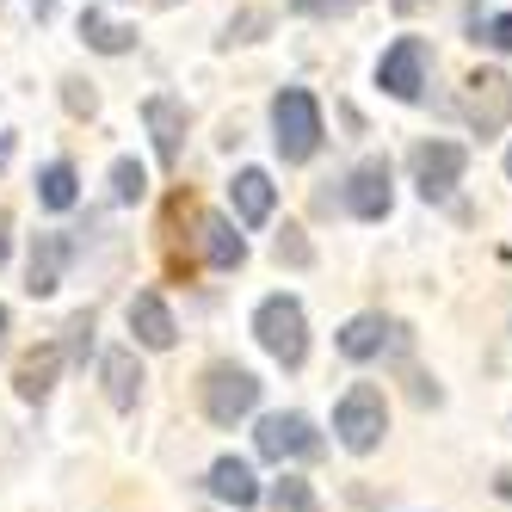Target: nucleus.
I'll list each match as a JSON object with an SVG mask.
<instances>
[{
	"label": "nucleus",
	"mask_w": 512,
	"mask_h": 512,
	"mask_svg": "<svg viewBox=\"0 0 512 512\" xmlns=\"http://www.w3.org/2000/svg\"><path fill=\"white\" fill-rule=\"evenodd\" d=\"M260 377L247 371V364H235V358H223V364H210L204 371V383H198V408H204V420L210 426H241L253 408H260Z\"/></svg>",
	"instance_id": "f257e3e1"
},
{
	"label": "nucleus",
	"mask_w": 512,
	"mask_h": 512,
	"mask_svg": "<svg viewBox=\"0 0 512 512\" xmlns=\"http://www.w3.org/2000/svg\"><path fill=\"white\" fill-rule=\"evenodd\" d=\"M321 136H327L321 99L309 87H278V99H272V142H278V155L284 161H309L321 149Z\"/></svg>",
	"instance_id": "f03ea898"
},
{
	"label": "nucleus",
	"mask_w": 512,
	"mask_h": 512,
	"mask_svg": "<svg viewBox=\"0 0 512 512\" xmlns=\"http://www.w3.org/2000/svg\"><path fill=\"white\" fill-rule=\"evenodd\" d=\"M253 340L266 346V358H278L284 371H297V364L309 358V315L297 297H266L260 309H253Z\"/></svg>",
	"instance_id": "7ed1b4c3"
},
{
	"label": "nucleus",
	"mask_w": 512,
	"mask_h": 512,
	"mask_svg": "<svg viewBox=\"0 0 512 512\" xmlns=\"http://www.w3.org/2000/svg\"><path fill=\"white\" fill-rule=\"evenodd\" d=\"M383 432H389V401L377 383H352L340 401H334V438L352 451V457H371L383 445Z\"/></svg>",
	"instance_id": "20e7f679"
},
{
	"label": "nucleus",
	"mask_w": 512,
	"mask_h": 512,
	"mask_svg": "<svg viewBox=\"0 0 512 512\" xmlns=\"http://www.w3.org/2000/svg\"><path fill=\"white\" fill-rule=\"evenodd\" d=\"M253 445H260L266 463H309V457H321V432L309 414H266Z\"/></svg>",
	"instance_id": "39448f33"
},
{
	"label": "nucleus",
	"mask_w": 512,
	"mask_h": 512,
	"mask_svg": "<svg viewBox=\"0 0 512 512\" xmlns=\"http://www.w3.org/2000/svg\"><path fill=\"white\" fill-rule=\"evenodd\" d=\"M463 173H469V149H463V142L438 136V142H420V149H414V186H420L426 204L451 198L463 186Z\"/></svg>",
	"instance_id": "423d86ee"
},
{
	"label": "nucleus",
	"mask_w": 512,
	"mask_h": 512,
	"mask_svg": "<svg viewBox=\"0 0 512 512\" xmlns=\"http://www.w3.org/2000/svg\"><path fill=\"white\" fill-rule=\"evenodd\" d=\"M426 68H432L426 38H395V44L383 50V62H377V87H383L389 99H401V105H414V99L426 93Z\"/></svg>",
	"instance_id": "0eeeda50"
},
{
	"label": "nucleus",
	"mask_w": 512,
	"mask_h": 512,
	"mask_svg": "<svg viewBox=\"0 0 512 512\" xmlns=\"http://www.w3.org/2000/svg\"><path fill=\"white\" fill-rule=\"evenodd\" d=\"M469 124L475 136H500L512 124V81L500 68H475L469 75Z\"/></svg>",
	"instance_id": "6e6552de"
},
{
	"label": "nucleus",
	"mask_w": 512,
	"mask_h": 512,
	"mask_svg": "<svg viewBox=\"0 0 512 512\" xmlns=\"http://www.w3.org/2000/svg\"><path fill=\"white\" fill-rule=\"evenodd\" d=\"M389 204H395V192H389V161H383V155L358 161V167L346 173V210L358 216V223H383Z\"/></svg>",
	"instance_id": "1a4fd4ad"
},
{
	"label": "nucleus",
	"mask_w": 512,
	"mask_h": 512,
	"mask_svg": "<svg viewBox=\"0 0 512 512\" xmlns=\"http://www.w3.org/2000/svg\"><path fill=\"white\" fill-rule=\"evenodd\" d=\"M68 260H75V241H68V235H38V241H31V266H25V290H31V297H56Z\"/></svg>",
	"instance_id": "9d476101"
},
{
	"label": "nucleus",
	"mask_w": 512,
	"mask_h": 512,
	"mask_svg": "<svg viewBox=\"0 0 512 512\" xmlns=\"http://www.w3.org/2000/svg\"><path fill=\"white\" fill-rule=\"evenodd\" d=\"M130 334H136V346H149V352H167L179 340V321L161 303V290H136V297H130Z\"/></svg>",
	"instance_id": "9b49d317"
},
{
	"label": "nucleus",
	"mask_w": 512,
	"mask_h": 512,
	"mask_svg": "<svg viewBox=\"0 0 512 512\" xmlns=\"http://www.w3.org/2000/svg\"><path fill=\"white\" fill-rule=\"evenodd\" d=\"M204 488L223 500V506H260L266 500V488H260V475H253V463L247 457H216L210 463V475H204Z\"/></svg>",
	"instance_id": "f8f14e48"
},
{
	"label": "nucleus",
	"mask_w": 512,
	"mask_h": 512,
	"mask_svg": "<svg viewBox=\"0 0 512 512\" xmlns=\"http://www.w3.org/2000/svg\"><path fill=\"white\" fill-rule=\"evenodd\" d=\"M142 118H149V136H155V155L161 167H179V155H186V105L155 93L149 105H142Z\"/></svg>",
	"instance_id": "ddd939ff"
},
{
	"label": "nucleus",
	"mask_w": 512,
	"mask_h": 512,
	"mask_svg": "<svg viewBox=\"0 0 512 512\" xmlns=\"http://www.w3.org/2000/svg\"><path fill=\"white\" fill-rule=\"evenodd\" d=\"M99 383H105V401H112L118 414H130L136 401H142V383H149V377H142V364H136L130 346H112V352L99 358Z\"/></svg>",
	"instance_id": "4468645a"
},
{
	"label": "nucleus",
	"mask_w": 512,
	"mask_h": 512,
	"mask_svg": "<svg viewBox=\"0 0 512 512\" xmlns=\"http://www.w3.org/2000/svg\"><path fill=\"white\" fill-rule=\"evenodd\" d=\"M389 340H395V321L371 309V315H352V321L340 327L334 346H340V358H352V364H371V358H383Z\"/></svg>",
	"instance_id": "2eb2a0df"
},
{
	"label": "nucleus",
	"mask_w": 512,
	"mask_h": 512,
	"mask_svg": "<svg viewBox=\"0 0 512 512\" xmlns=\"http://www.w3.org/2000/svg\"><path fill=\"white\" fill-rule=\"evenodd\" d=\"M229 198H235V216H241V223H247V229H260V223H272L278 186H272V173L241 167V173H235V186H229Z\"/></svg>",
	"instance_id": "dca6fc26"
},
{
	"label": "nucleus",
	"mask_w": 512,
	"mask_h": 512,
	"mask_svg": "<svg viewBox=\"0 0 512 512\" xmlns=\"http://www.w3.org/2000/svg\"><path fill=\"white\" fill-rule=\"evenodd\" d=\"M62 364H68V352L50 340V346H38V352H25L19 358V371H13V389H19V401H44L50 389H56V377H62Z\"/></svg>",
	"instance_id": "f3484780"
},
{
	"label": "nucleus",
	"mask_w": 512,
	"mask_h": 512,
	"mask_svg": "<svg viewBox=\"0 0 512 512\" xmlns=\"http://www.w3.org/2000/svg\"><path fill=\"white\" fill-rule=\"evenodd\" d=\"M198 241H204V266L210 272H241L247 266V241L235 235V223H229V216H204V223H198Z\"/></svg>",
	"instance_id": "a211bd4d"
},
{
	"label": "nucleus",
	"mask_w": 512,
	"mask_h": 512,
	"mask_svg": "<svg viewBox=\"0 0 512 512\" xmlns=\"http://www.w3.org/2000/svg\"><path fill=\"white\" fill-rule=\"evenodd\" d=\"M81 38H87V50H99V56H124V50L136 44V31L87 7V13H81Z\"/></svg>",
	"instance_id": "6ab92c4d"
},
{
	"label": "nucleus",
	"mask_w": 512,
	"mask_h": 512,
	"mask_svg": "<svg viewBox=\"0 0 512 512\" xmlns=\"http://www.w3.org/2000/svg\"><path fill=\"white\" fill-rule=\"evenodd\" d=\"M81 198V173H75V161H50L44 173H38V204L44 210H68Z\"/></svg>",
	"instance_id": "aec40b11"
},
{
	"label": "nucleus",
	"mask_w": 512,
	"mask_h": 512,
	"mask_svg": "<svg viewBox=\"0 0 512 512\" xmlns=\"http://www.w3.org/2000/svg\"><path fill=\"white\" fill-rule=\"evenodd\" d=\"M112 198L118 204H142V198H149V167H142V161H112Z\"/></svg>",
	"instance_id": "412c9836"
},
{
	"label": "nucleus",
	"mask_w": 512,
	"mask_h": 512,
	"mask_svg": "<svg viewBox=\"0 0 512 512\" xmlns=\"http://www.w3.org/2000/svg\"><path fill=\"white\" fill-rule=\"evenodd\" d=\"M272 506L278 512H321V500H315V488L303 482V475H278V482H272Z\"/></svg>",
	"instance_id": "4be33fe9"
},
{
	"label": "nucleus",
	"mask_w": 512,
	"mask_h": 512,
	"mask_svg": "<svg viewBox=\"0 0 512 512\" xmlns=\"http://www.w3.org/2000/svg\"><path fill=\"white\" fill-rule=\"evenodd\" d=\"M278 260H284V266H309V260H315V247L303 241L297 223H284V235H278Z\"/></svg>",
	"instance_id": "5701e85b"
},
{
	"label": "nucleus",
	"mask_w": 512,
	"mask_h": 512,
	"mask_svg": "<svg viewBox=\"0 0 512 512\" xmlns=\"http://www.w3.org/2000/svg\"><path fill=\"white\" fill-rule=\"evenodd\" d=\"M62 352L75 358V364H87V352H93V309L68 321V346H62Z\"/></svg>",
	"instance_id": "b1692460"
},
{
	"label": "nucleus",
	"mask_w": 512,
	"mask_h": 512,
	"mask_svg": "<svg viewBox=\"0 0 512 512\" xmlns=\"http://www.w3.org/2000/svg\"><path fill=\"white\" fill-rule=\"evenodd\" d=\"M62 105H68V112H75V118H93V112H99L93 87H81V81H62Z\"/></svg>",
	"instance_id": "393cba45"
},
{
	"label": "nucleus",
	"mask_w": 512,
	"mask_h": 512,
	"mask_svg": "<svg viewBox=\"0 0 512 512\" xmlns=\"http://www.w3.org/2000/svg\"><path fill=\"white\" fill-rule=\"evenodd\" d=\"M482 44H488V50H512V13H494V19L482 25Z\"/></svg>",
	"instance_id": "a878e982"
},
{
	"label": "nucleus",
	"mask_w": 512,
	"mask_h": 512,
	"mask_svg": "<svg viewBox=\"0 0 512 512\" xmlns=\"http://www.w3.org/2000/svg\"><path fill=\"white\" fill-rule=\"evenodd\" d=\"M303 19H327V13H346V7H358V0H290Z\"/></svg>",
	"instance_id": "bb28decb"
},
{
	"label": "nucleus",
	"mask_w": 512,
	"mask_h": 512,
	"mask_svg": "<svg viewBox=\"0 0 512 512\" xmlns=\"http://www.w3.org/2000/svg\"><path fill=\"white\" fill-rule=\"evenodd\" d=\"M260 25H266V13H241V19L229 25V44H247V38H253Z\"/></svg>",
	"instance_id": "cd10ccee"
},
{
	"label": "nucleus",
	"mask_w": 512,
	"mask_h": 512,
	"mask_svg": "<svg viewBox=\"0 0 512 512\" xmlns=\"http://www.w3.org/2000/svg\"><path fill=\"white\" fill-rule=\"evenodd\" d=\"M7 247H13V216L0 210V266H7Z\"/></svg>",
	"instance_id": "c85d7f7f"
},
{
	"label": "nucleus",
	"mask_w": 512,
	"mask_h": 512,
	"mask_svg": "<svg viewBox=\"0 0 512 512\" xmlns=\"http://www.w3.org/2000/svg\"><path fill=\"white\" fill-rule=\"evenodd\" d=\"M494 494H500V500L512 506V469H500V475H494Z\"/></svg>",
	"instance_id": "c756f323"
},
{
	"label": "nucleus",
	"mask_w": 512,
	"mask_h": 512,
	"mask_svg": "<svg viewBox=\"0 0 512 512\" xmlns=\"http://www.w3.org/2000/svg\"><path fill=\"white\" fill-rule=\"evenodd\" d=\"M7 327H13V315L0 309V358H7Z\"/></svg>",
	"instance_id": "7c9ffc66"
},
{
	"label": "nucleus",
	"mask_w": 512,
	"mask_h": 512,
	"mask_svg": "<svg viewBox=\"0 0 512 512\" xmlns=\"http://www.w3.org/2000/svg\"><path fill=\"white\" fill-rule=\"evenodd\" d=\"M389 7H395V13H420V7H426V0H389Z\"/></svg>",
	"instance_id": "2f4dec72"
},
{
	"label": "nucleus",
	"mask_w": 512,
	"mask_h": 512,
	"mask_svg": "<svg viewBox=\"0 0 512 512\" xmlns=\"http://www.w3.org/2000/svg\"><path fill=\"white\" fill-rule=\"evenodd\" d=\"M506 179H512V149H506Z\"/></svg>",
	"instance_id": "473e14b6"
}]
</instances>
